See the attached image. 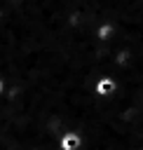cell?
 Masks as SVG:
<instances>
[{"label":"cell","mask_w":143,"mask_h":150,"mask_svg":"<svg viewBox=\"0 0 143 150\" xmlns=\"http://www.w3.org/2000/svg\"><path fill=\"white\" fill-rule=\"evenodd\" d=\"M113 89V82L110 80H101L98 82V94H105V91H110Z\"/></svg>","instance_id":"obj_1"},{"label":"cell","mask_w":143,"mask_h":150,"mask_svg":"<svg viewBox=\"0 0 143 150\" xmlns=\"http://www.w3.org/2000/svg\"><path fill=\"white\" fill-rule=\"evenodd\" d=\"M75 145H77V138H75V136H66V138H63V148H66V150H70V148H75Z\"/></svg>","instance_id":"obj_2"}]
</instances>
